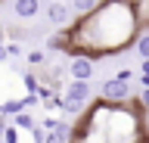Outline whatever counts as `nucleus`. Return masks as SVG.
<instances>
[{
    "mask_svg": "<svg viewBox=\"0 0 149 143\" xmlns=\"http://www.w3.org/2000/svg\"><path fill=\"white\" fill-rule=\"evenodd\" d=\"M93 72H96V68H93V62H90L87 56H74L72 62H68V75H72V78L90 81V78H93Z\"/></svg>",
    "mask_w": 149,
    "mask_h": 143,
    "instance_id": "nucleus-1",
    "label": "nucleus"
},
{
    "mask_svg": "<svg viewBox=\"0 0 149 143\" xmlns=\"http://www.w3.org/2000/svg\"><path fill=\"white\" fill-rule=\"evenodd\" d=\"M90 96V81H81V78H72L68 87H65V100H72V103H84Z\"/></svg>",
    "mask_w": 149,
    "mask_h": 143,
    "instance_id": "nucleus-2",
    "label": "nucleus"
},
{
    "mask_svg": "<svg viewBox=\"0 0 149 143\" xmlns=\"http://www.w3.org/2000/svg\"><path fill=\"white\" fill-rule=\"evenodd\" d=\"M47 19L53 22V25H68L72 13H68V6H65L62 0H50V6H47Z\"/></svg>",
    "mask_w": 149,
    "mask_h": 143,
    "instance_id": "nucleus-3",
    "label": "nucleus"
},
{
    "mask_svg": "<svg viewBox=\"0 0 149 143\" xmlns=\"http://www.w3.org/2000/svg\"><path fill=\"white\" fill-rule=\"evenodd\" d=\"M13 13L19 19H34L40 13V0H13Z\"/></svg>",
    "mask_w": 149,
    "mask_h": 143,
    "instance_id": "nucleus-4",
    "label": "nucleus"
},
{
    "mask_svg": "<svg viewBox=\"0 0 149 143\" xmlns=\"http://www.w3.org/2000/svg\"><path fill=\"white\" fill-rule=\"evenodd\" d=\"M102 96H109V100H121V96H127V81H121V78H112L102 84Z\"/></svg>",
    "mask_w": 149,
    "mask_h": 143,
    "instance_id": "nucleus-5",
    "label": "nucleus"
},
{
    "mask_svg": "<svg viewBox=\"0 0 149 143\" xmlns=\"http://www.w3.org/2000/svg\"><path fill=\"white\" fill-rule=\"evenodd\" d=\"M96 3L100 0H72V10L74 13H90V10H96Z\"/></svg>",
    "mask_w": 149,
    "mask_h": 143,
    "instance_id": "nucleus-6",
    "label": "nucleus"
},
{
    "mask_svg": "<svg viewBox=\"0 0 149 143\" xmlns=\"http://www.w3.org/2000/svg\"><path fill=\"white\" fill-rule=\"evenodd\" d=\"M65 137H68V128H65V124H59V128L47 137V143H65Z\"/></svg>",
    "mask_w": 149,
    "mask_h": 143,
    "instance_id": "nucleus-7",
    "label": "nucleus"
},
{
    "mask_svg": "<svg viewBox=\"0 0 149 143\" xmlns=\"http://www.w3.org/2000/svg\"><path fill=\"white\" fill-rule=\"evenodd\" d=\"M137 56L140 59H149V34H143V38L137 40Z\"/></svg>",
    "mask_w": 149,
    "mask_h": 143,
    "instance_id": "nucleus-8",
    "label": "nucleus"
},
{
    "mask_svg": "<svg viewBox=\"0 0 149 143\" xmlns=\"http://www.w3.org/2000/svg\"><path fill=\"white\" fill-rule=\"evenodd\" d=\"M16 124H19V128H34L31 115H25V112H22V115H16Z\"/></svg>",
    "mask_w": 149,
    "mask_h": 143,
    "instance_id": "nucleus-9",
    "label": "nucleus"
},
{
    "mask_svg": "<svg viewBox=\"0 0 149 143\" xmlns=\"http://www.w3.org/2000/svg\"><path fill=\"white\" fill-rule=\"evenodd\" d=\"M3 59H9V50L3 47V44H0V62H3Z\"/></svg>",
    "mask_w": 149,
    "mask_h": 143,
    "instance_id": "nucleus-10",
    "label": "nucleus"
},
{
    "mask_svg": "<svg viewBox=\"0 0 149 143\" xmlns=\"http://www.w3.org/2000/svg\"><path fill=\"white\" fill-rule=\"evenodd\" d=\"M143 106H149V87H143Z\"/></svg>",
    "mask_w": 149,
    "mask_h": 143,
    "instance_id": "nucleus-11",
    "label": "nucleus"
},
{
    "mask_svg": "<svg viewBox=\"0 0 149 143\" xmlns=\"http://www.w3.org/2000/svg\"><path fill=\"white\" fill-rule=\"evenodd\" d=\"M143 75H149V59H143Z\"/></svg>",
    "mask_w": 149,
    "mask_h": 143,
    "instance_id": "nucleus-12",
    "label": "nucleus"
},
{
    "mask_svg": "<svg viewBox=\"0 0 149 143\" xmlns=\"http://www.w3.org/2000/svg\"><path fill=\"white\" fill-rule=\"evenodd\" d=\"M3 134H6V124H3V118H0V137H3Z\"/></svg>",
    "mask_w": 149,
    "mask_h": 143,
    "instance_id": "nucleus-13",
    "label": "nucleus"
},
{
    "mask_svg": "<svg viewBox=\"0 0 149 143\" xmlns=\"http://www.w3.org/2000/svg\"><path fill=\"white\" fill-rule=\"evenodd\" d=\"M143 87H149V75H143Z\"/></svg>",
    "mask_w": 149,
    "mask_h": 143,
    "instance_id": "nucleus-14",
    "label": "nucleus"
}]
</instances>
